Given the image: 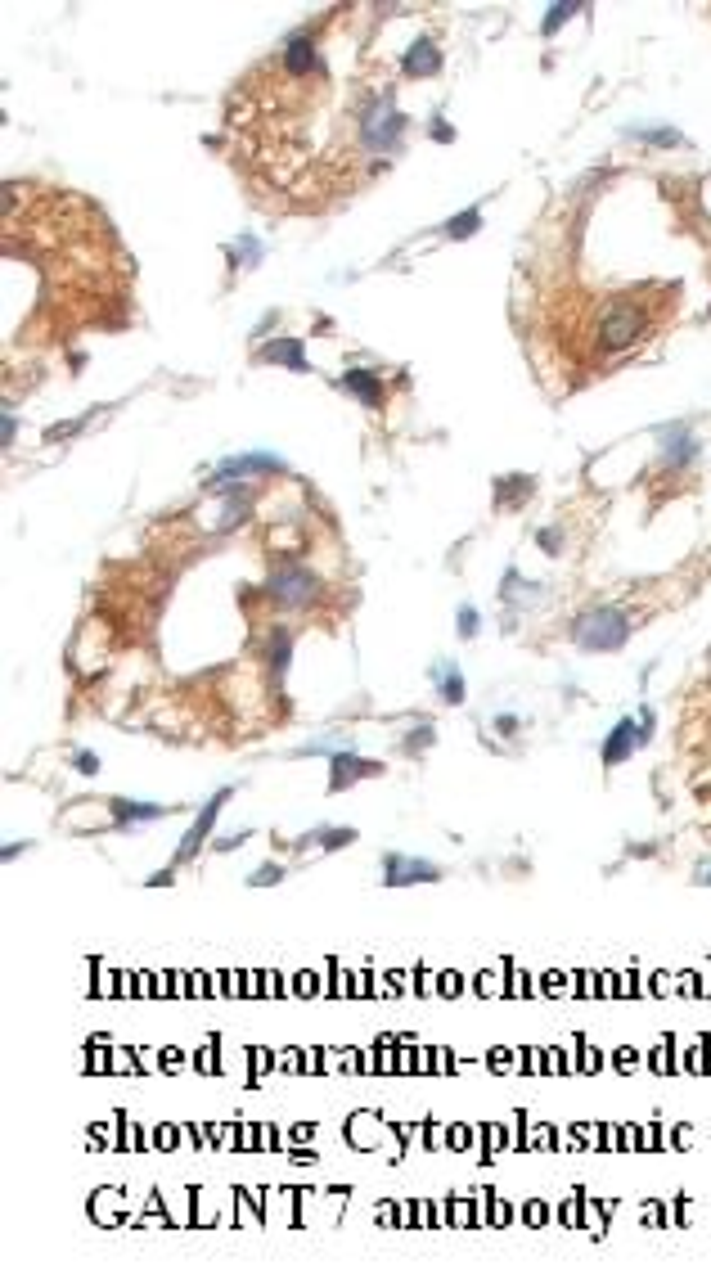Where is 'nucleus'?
I'll return each mask as SVG.
<instances>
[{
	"mask_svg": "<svg viewBox=\"0 0 711 1270\" xmlns=\"http://www.w3.org/2000/svg\"><path fill=\"white\" fill-rule=\"evenodd\" d=\"M279 59H284V73H293V77L320 73V50H315L311 32H293V37L284 41V50H279Z\"/></svg>",
	"mask_w": 711,
	"mask_h": 1270,
	"instance_id": "8",
	"label": "nucleus"
},
{
	"mask_svg": "<svg viewBox=\"0 0 711 1270\" xmlns=\"http://www.w3.org/2000/svg\"><path fill=\"white\" fill-rule=\"evenodd\" d=\"M572 640L585 654H617L630 640V622L617 608H590V613H581L572 622Z\"/></svg>",
	"mask_w": 711,
	"mask_h": 1270,
	"instance_id": "2",
	"label": "nucleus"
},
{
	"mask_svg": "<svg viewBox=\"0 0 711 1270\" xmlns=\"http://www.w3.org/2000/svg\"><path fill=\"white\" fill-rule=\"evenodd\" d=\"M230 798H234V789H221V793H216L212 802H207L203 811H198V820H194V825H189V834L180 838V852H176V861H189V856H194L198 847H203L207 838H212V825H216V820H221V807H225V802H230Z\"/></svg>",
	"mask_w": 711,
	"mask_h": 1270,
	"instance_id": "7",
	"label": "nucleus"
},
{
	"mask_svg": "<svg viewBox=\"0 0 711 1270\" xmlns=\"http://www.w3.org/2000/svg\"><path fill=\"white\" fill-rule=\"evenodd\" d=\"M293 658V631H270V672L284 676Z\"/></svg>",
	"mask_w": 711,
	"mask_h": 1270,
	"instance_id": "17",
	"label": "nucleus"
},
{
	"mask_svg": "<svg viewBox=\"0 0 711 1270\" xmlns=\"http://www.w3.org/2000/svg\"><path fill=\"white\" fill-rule=\"evenodd\" d=\"M72 766H77L81 775H99V757L95 753H77V757H72Z\"/></svg>",
	"mask_w": 711,
	"mask_h": 1270,
	"instance_id": "27",
	"label": "nucleus"
},
{
	"mask_svg": "<svg viewBox=\"0 0 711 1270\" xmlns=\"http://www.w3.org/2000/svg\"><path fill=\"white\" fill-rule=\"evenodd\" d=\"M626 136L648 140V145H662V149H675V145H680V131H675V127H626Z\"/></svg>",
	"mask_w": 711,
	"mask_h": 1270,
	"instance_id": "19",
	"label": "nucleus"
},
{
	"mask_svg": "<svg viewBox=\"0 0 711 1270\" xmlns=\"http://www.w3.org/2000/svg\"><path fill=\"white\" fill-rule=\"evenodd\" d=\"M248 843V829H239V834H225V838H212V852H234V847H243Z\"/></svg>",
	"mask_w": 711,
	"mask_h": 1270,
	"instance_id": "25",
	"label": "nucleus"
},
{
	"mask_svg": "<svg viewBox=\"0 0 711 1270\" xmlns=\"http://www.w3.org/2000/svg\"><path fill=\"white\" fill-rule=\"evenodd\" d=\"M432 140H441V145H450V140H455V127H450L446 118H432Z\"/></svg>",
	"mask_w": 711,
	"mask_h": 1270,
	"instance_id": "28",
	"label": "nucleus"
},
{
	"mask_svg": "<svg viewBox=\"0 0 711 1270\" xmlns=\"http://www.w3.org/2000/svg\"><path fill=\"white\" fill-rule=\"evenodd\" d=\"M378 771H383V762H369V757H356V753H347V748H338V753H333L329 789L342 793V789H351L356 780H369V775H378Z\"/></svg>",
	"mask_w": 711,
	"mask_h": 1270,
	"instance_id": "9",
	"label": "nucleus"
},
{
	"mask_svg": "<svg viewBox=\"0 0 711 1270\" xmlns=\"http://www.w3.org/2000/svg\"><path fill=\"white\" fill-rule=\"evenodd\" d=\"M252 473H284V460H279V455H266V451H257V455H230V460L216 464L212 487H225V482H234V478H252Z\"/></svg>",
	"mask_w": 711,
	"mask_h": 1270,
	"instance_id": "6",
	"label": "nucleus"
},
{
	"mask_svg": "<svg viewBox=\"0 0 711 1270\" xmlns=\"http://www.w3.org/2000/svg\"><path fill=\"white\" fill-rule=\"evenodd\" d=\"M401 131H405V113L392 104V95H374V100L360 109V145H365L369 154L392 149L396 140H401Z\"/></svg>",
	"mask_w": 711,
	"mask_h": 1270,
	"instance_id": "4",
	"label": "nucleus"
},
{
	"mask_svg": "<svg viewBox=\"0 0 711 1270\" xmlns=\"http://www.w3.org/2000/svg\"><path fill=\"white\" fill-rule=\"evenodd\" d=\"M441 230H446V239H468V235H477V230H482V208L455 212V217H450Z\"/></svg>",
	"mask_w": 711,
	"mask_h": 1270,
	"instance_id": "18",
	"label": "nucleus"
},
{
	"mask_svg": "<svg viewBox=\"0 0 711 1270\" xmlns=\"http://www.w3.org/2000/svg\"><path fill=\"white\" fill-rule=\"evenodd\" d=\"M702 883H707V888H711V870H707V874H702Z\"/></svg>",
	"mask_w": 711,
	"mask_h": 1270,
	"instance_id": "31",
	"label": "nucleus"
},
{
	"mask_svg": "<svg viewBox=\"0 0 711 1270\" xmlns=\"http://www.w3.org/2000/svg\"><path fill=\"white\" fill-rule=\"evenodd\" d=\"M540 550L558 554V532H540Z\"/></svg>",
	"mask_w": 711,
	"mask_h": 1270,
	"instance_id": "30",
	"label": "nucleus"
},
{
	"mask_svg": "<svg viewBox=\"0 0 711 1270\" xmlns=\"http://www.w3.org/2000/svg\"><path fill=\"white\" fill-rule=\"evenodd\" d=\"M108 811H113L122 825H140V820H162V816H167V807H158V802H126V798H113V802H108Z\"/></svg>",
	"mask_w": 711,
	"mask_h": 1270,
	"instance_id": "15",
	"label": "nucleus"
},
{
	"mask_svg": "<svg viewBox=\"0 0 711 1270\" xmlns=\"http://www.w3.org/2000/svg\"><path fill=\"white\" fill-rule=\"evenodd\" d=\"M230 262L234 266H257L261 262V244L252 235H243V239H234V248H230Z\"/></svg>",
	"mask_w": 711,
	"mask_h": 1270,
	"instance_id": "20",
	"label": "nucleus"
},
{
	"mask_svg": "<svg viewBox=\"0 0 711 1270\" xmlns=\"http://www.w3.org/2000/svg\"><path fill=\"white\" fill-rule=\"evenodd\" d=\"M693 455H698V442H693V433L684 424H666L662 428V460L671 464V469H680V464H689Z\"/></svg>",
	"mask_w": 711,
	"mask_h": 1270,
	"instance_id": "13",
	"label": "nucleus"
},
{
	"mask_svg": "<svg viewBox=\"0 0 711 1270\" xmlns=\"http://www.w3.org/2000/svg\"><path fill=\"white\" fill-rule=\"evenodd\" d=\"M266 595H270V604H279V608H311L315 599H320V577H315L306 563L279 559L266 577Z\"/></svg>",
	"mask_w": 711,
	"mask_h": 1270,
	"instance_id": "3",
	"label": "nucleus"
},
{
	"mask_svg": "<svg viewBox=\"0 0 711 1270\" xmlns=\"http://www.w3.org/2000/svg\"><path fill=\"white\" fill-rule=\"evenodd\" d=\"M14 433H18L14 415H5V424H0V442H5V446H14Z\"/></svg>",
	"mask_w": 711,
	"mask_h": 1270,
	"instance_id": "29",
	"label": "nucleus"
},
{
	"mask_svg": "<svg viewBox=\"0 0 711 1270\" xmlns=\"http://www.w3.org/2000/svg\"><path fill=\"white\" fill-rule=\"evenodd\" d=\"M635 744H639V726H635V721H617V730L603 739V762H608V766L626 762V757L635 753Z\"/></svg>",
	"mask_w": 711,
	"mask_h": 1270,
	"instance_id": "14",
	"label": "nucleus"
},
{
	"mask_svg": "<svg viewBox=\"0 0 711 1270\" xmlns=\"http://www.w3.org/2000/svg\"><path fill=\"white\" fill-rule=\"evenodd\" d=\"M279 879H284V870H279V865H261V870L248 879V888H266V883H279Z\"/></svg>",
	"mask_w": 711,
	"mask_h": 1270,
	"instance_id": "24",
	"label": "nucleus"
},
{
	"mask_svg": "<svg viewBox=\"0 0 711 1270\" xmlns=\"http://www.w3.org/2000/svg\"><path fill=\"white\" fill-rule=\"evenodd\" d=\"M432 744V726H419V730H410V739H405V748L410 753H423V748Z\"/></svg>",
	"mask_w": 711,
	"mask_h": 1270,
	"instance_id": "26",
	"label": "nucleus"
},
{
	"mask_svg": "<svg viewBox=\"0 0 711 1270\" xmlns=\"http://www.w3.org/2000/svg\"><path fill=\"white\" fill-rule=\"evenodd\" d=\"M383 879L387 888H414V883H437L441 870L428 861H414V856H401V852H387L383 856Z\"/></svg>",
	"mask_w": 711,
	"mask_h": 1270,
	"instance_id": "5",
	"label": "nucleus"
},
{
	"mask_svg": "<svg viewBox=\"0 0 711 1270\" xmlns=\"http://www.w3.org/2000/svg\"><path fill=\"white\" fill-rule=\"evenodd\" d=\"M401 73H405V77H437V73H441V50H437V41H428V37L414 41V46L401 55Z\"/></svg>",
	"mask_w": 711,
	"mask_h": 1270,
	"instance_id": "10",
	"label": "nucleus"
},
{
	"mask_svg": "<svg viewBox=\"0 0 711 1270\" xmlns=\"http://www.w3.org/2000/svg\"><path fill=\"white\" fill-rule=\"evenodd\" d=\"M338 388L347 392V397H356L360 406H369V410H378V406H383V397H387L383 383H378V374H369V370H347L338 379Z\"/></svg>",
	"mask_w": 711,
	"mask_h": 1270,
	"instance_id": "11",
	"label": "nucleus"
},
{
	"mask_svg": "<svg viewBox=\"0 0 711 1270\" xmlns=\"http://www.w3.org/2000/svg\"><path fill=\"white\" fill-rule=\"evenodd\" d=\"M572 14H576V5H554V10L545 14V23H540V32H545V37H554V32L563 28V23L572 19Z\"/></svg>",
	"mask_w": 711,
	"mask_h": 1270,
	"instance_id": "21",
	"label": "nucleus"
},
{
	"mask_svg": "<svg viewBox=\"0 0 711 1270\" xmlns=\"http://www.w3.org/2000/svg\"><path fill=\"white\" fill-rule=\"evenodd\" d=\"M432 681L441 685V699L446 703H464V694H468V685H464V672H455L450 663H441L437 672H432Z\"/></svg>",
	"mask_w": 711,
	"mask_h": 1270,
	"instance_id": "16",
	"label": "nucleus"
},
{
	"mask_svg": "<svg viewBox=\"0 0 711 1270\" xmlns=\"http://www.w3.org/2000/svg\"><path fill=\"white\" fill-rule=\"evenodd\" d=\"M644 325H648L644 302H639L635 293H621V298H612L608 307H603L599 329H594V347H599V352H626V347L644 334Z\"/></svg>",
	"mask_w": 711,
	"mask_h": 1270,
	"instance_id": "1",
	"label": "nucleus"
},
{
	"mask_svg": "<svg viewBox=\"0 0 711 1270\" xmlns=\"http://www.w3.org/2000/svg\"><path fill=\"white\" fill-rule=\"evenodd\" d=\"M351 838H356L351 829H324V834H320V847H324V852H338V847H347Z\"/></svg>",
	"mask_w": 711,
	"mask_h": 1270,
	"instance_id": "22",
	"label": "nucleus"
},
{
	"mask_svg": "<svg viewBox=\"0 0 711 1270\" xmlns=\"http://www.w3.org/2000/svg\"><path fill=\"white\" fill-rule=\"evenodd\" d=\"M257 361L284 365V370H293V374H306V370H311V361H306V352H302V343H297V338H275V343H266V347L257 352Z\"/></svg>",
	"mask_w": 711,
	"mask_h": 1270,
	"instance_id": "12",
	"label": "nucleus"
},
{
	"mask_svg": "<svg viewBox=\"0 0 711 1270\" xmlns=\"http://www.w3.org/2000/svg\"><path fill=\"white\" fill-rule=\"evenodd\" d=\"M455 622H459V635H464V640H473L477 626H482V617H477V608H459Z\"/></svg>",
	"mask_w": 711,
	"mask_h": 1270,
	"instance_id": "23",
	"label": "nucleus"
}]
</instances>
